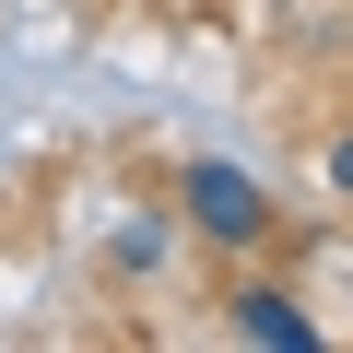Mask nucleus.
<instances>
[{"label":"nucleus","mask_w":353,"mask_h":353,"mask_svg":"<svg viewBox=\"0 0 353 353\" xmlns=\"http://www.w3.org/2000/svg\"><path fill=\"white\" fill-rule=\"evenodd\" d=\"M224 341L248 353H318V318L294 283H224Z\"/></svg>","instance_id":"f03ea898"},{"label":"nucleus","mask_w":353,"mask_h":353,"mask_svg":"<svg viewBox=\"0 0 353 353\" xmlns=\"http://www.w3.org/2000/svg\"><path fill=\"white\" fill-rule=\"evenodd\" d=\"M318 176H330V201H353V118L330 130V153H318Z\"/></svg>","instance_id":"20e7f679"},{"label":"nucleus","mask_w":353,"mask_h":353,"mask_svg":"<svg viewBox=\"0 0 353 353\" xmlns=\"http://www.w3.org/2000/svg\"><path fill=\"white\" fill-rule=\"evenodd\" d=\"M176 236H189V212H130L106 236V283H165L176 271Z\"/></svg>","instance_id":"7ed1b4c3"},{"label":"nucleus","mask_w":353,"mask_h":353,"mask_svg":"<svg viewBox=\"0 0 353 353\" xmlns=\"http://www.w3.org/2000/svg\"><path fill=\"white\" fill-rule=\"evenodd\" d=\"M176 212H189V236H201V248H224V259H248V248H271V236H283L271 176H248L236 153H189V165H176Z\"/></svg>","instance_id":"f257e3e1"}]
</instances>
